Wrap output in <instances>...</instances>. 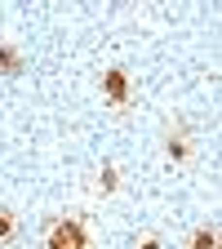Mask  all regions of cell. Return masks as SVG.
I'll return each instance as SVG.
<instances>
[{"label":"cell","instance_id":"cell-5","mask_svg":"<svg viewBox=\"0 0 222 249\" xmlns=\"http://www.w3.org/2000/svg\"><path fill=\"white\" fill-rule=\"evenodd\" d=\"M14 231H18L14 213H9V209H0V245H5V240H14Z\"/></svg>","mask_w":222,"mask_h":249},{"label":"cell","instance_id":"cell-4","mask_svg":"<svg viewBox=\"0 0 222 249\" xmlns=\"http://www.w3.org/2000/svg\"><path fill=\"white\" fill-rule=\"evenodd\" d=\"M187 249H218V231H213V227H200V231L191 236V245H187Z\"/></svg>","mask_w":222,"mask_h":249},{"label":"cell","instance_id":"cell-2","mask_svg":"<svg viewBox=\"0 0 222 249\" xmlns=\"http://www.w3.org/2000/svg\"><path fill=\"white\" fill-rule=\"evenodd\" d=\"M102 93L111 103H129V76H124L120 67H111L107 76H102Z\"/></svg>","mask_w":222,"mask_h":249},{"label":"cell","instance_id":"cell-3","mask_svg":"<svg viewBox=\"0 0 222 249\" xmlns=\"http://www.w3.org/2000/svg\"><path fill=\"white\" fill-rule=\"evenodd\" d=\"M0 71L5 76H22V53L14 45H0Z\"/></svg>","mask_w":222,"mask_h":249},{"label":"cell","instance_id":"cell-8","mask_svg":"<svg viewBox=\"0 0 222 249\" xmlns=\"http://www.w3.org/2000/svg\"><path fill=\"white\" fill-rule=\"evenodd\" d=\"M142 249H160V240H155V236H147V240H142Z\"/></svg>","mask_w":222,"mask_h":249},{"label":"cell","instance_id":"cell-6","mask_svg":"<svg viewBox=\"0 0 222 249\" xmlns=\"http://www.w3.org/2000/svg\"><path fill=\"white\" fill-rule=\"evenodd\" d=\"M98 187H102V192H116V187H120V174H116L111 165H102V178H98Z\"/></svg>","mask_w":222,"mask_h":249},{"label":"cell","instance_id":"cell-1","mask_svg":"<svg viewBox=\"0 0 222 249\" xmlns=\"http://www.w3.org/2000/svg\"><path fill=\"white\" fill-rule=\"evenodd\" d=\"M49 249H85V227L76 218H62V223L49 231Z\"/></svg>","mask_w":222,"mask_h":249},{"label":"cell","instance_id":"cell-7","mask_svg":"<svg viewBox=\"0 0 222 249\" xmlns=\"http://www.w3.org/2000/svg\"><path fill=\"white\" fill-rule=\"evenodd\" d=\"M169 156H173V160H182V156H187V138H182V134H169Z\"/></svg>","mask_w":222,"mask_h":249}]
</instances>
